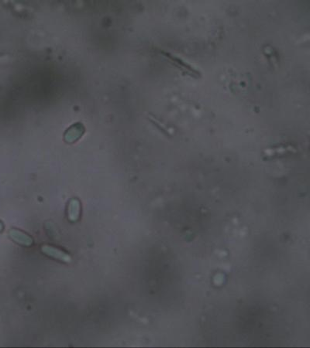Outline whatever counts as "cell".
Instances as JSON below:
<instances>
[{"label": "cell", "instance_id": "obj_1", "mask_svg": "<svg viewBox=\"0 0 310 348\" xmlns=\"http://www.w3.org/2000/svg\"><path fill=\"white\" fill-rule=\"evenodd\" d=\"M41 251H42L43 253H45L48 256L59 260L62 262H67V263L72 262V258H71L70 255L65 253V251L58 249V248L51 246V245H42Z\"/></svg>", "mask_w": 310, "mask_h": 348}, {"label": "cell", "instance_id": "obj_2", "mask_svg": "<svg viewBox=\"0 0 310 348\" xmlns=\"http://www.w3.org/2000/svg\"><path fill=\"white\" fill-rule=\"evenodd\" d=\"M9 235L15 242L24 246H30L33 244V239L23 231L20 230L11 229L9 232Z\"/></svg>", "mask_w": 310, "mask_h": 348}, {"label": "cell", "instance_id": "obj_3", "mask_svg": "<svg viewBox=\"0 0 310 348\" xmlns=\"http://www.w3.org/2000/svg\"><path fill=\"white\" fill-rule=\"evenodd\" d=\"M81 205L77 199H72L68 204V219L71 221H76L79 220L80 216Z\"/></svg>", "mask_w": 310, "mask_h": 348}, {"label": "cell", "instance_id": "obj_4", "mask_svg": "<svg viewBox=\"0 0 310 348\" xmlns=\"http://www.w3.org/2000/svg\"><path fill=\"white\" fill-rule=\"evenodd\" d=\"M4 224H3L2 221H0V232H2V231H4Z\"/></svg>", "mask_w": 310, "mask_h": 348}]
</instances>
